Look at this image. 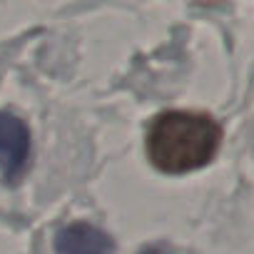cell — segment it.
<instances>
[{"instance_id":"obj_1","label":"cell","mask_w":254,"mask_h":254,"mask_svg":"<svg viewBox=\"0 0 254 254\" xmlns=\"http://www.w3.org/2000/svg\"><path fill=\"white\" fill-rule=\"evenodd\" d=\"M222 142V127L207 112L170 110L155 117L147 132V157L167 175H185L212 162Z\"/></svg>"},{"instance_id":"obj_2","label":"cell","mask_w":254,"mask_h":254,"mask_svg":"<svg viewBox=\"0 0 254 254\" xmlns=\"http://www.w3.org/2000/svg\"><path fill=\"white\" fill-rule=\"evenodd\" d=\"M30 155V132L20 117L10 112H0V170L5 180H15Z\"/></svg>"},{"instance_id":"obj_3","label":"cell","mask_w":254,"mask_h":254,"mask_svg":"<svg viewBox=\"0 0 254 254\" xmlns=\"http://www.w3.org/2000/svg\"><path fill=\"white\" fill-rule=\"evenodd\" d=\"M55 252L58 254H112L115 242L102 229L87 222H75L58 232Z\"/></svg>"},{"instance_id":"obj_4","label":"cell","mask_w":254,"mask_h":254,"mask_svg":"<svg viewBox=\"0 0 254 254\" xmlns=\"http://www.w3.org/2000/svg\"><path fill=\"white\" fill-rule=\"evenodd\" d=\"M137 254H170V249H167L165 244H152V247H145V249L137 252Z\"/></svg>"}]
</instances>
